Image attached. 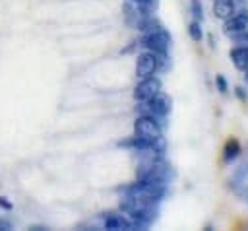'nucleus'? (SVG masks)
Returning a JSON list of instances; mask_svg holds the SVG:
<instances>
[{"label":"nucleus","mask_w":248,"mask_h":231,"mask_svg":"<svg viewBox=\"0 0 248 231\" xmlns=\"http://www.w3.org/2000/svg\"><path fill=\"white\" fill-rule=\"evenodd\" d=\"M169 111H170V101L163 93H157L155 97H151L147 101H140V105H138V115L153 116L161 124V128H165V116L169 115Z\"/></svg>","instance_id":"nucleus-1"},{"label":"nucleus","mask_w":248,"mask_h":231,"mask_svg":"<svg viewBox=\"0 0 248 231\" xmlns=\"http://www.w3.org/2000/svg\"><path fill=\"white\" fill-rule=\"evenodd\" d=\"M140 45H141L145 50L155 52V54L161 56V58H167V50H169V47H170V35H169L163 27H159V29H155V31L145 33V35L141 37Z\"/></svg>","instance_id":"nucleus-2"},{"label":"nucleus","mask_w":248,"mask_h":231,"mask_svg":"<svg viewBox=\"0 0 248 231\" xmlns=\"http://www.w3.org/2000/svg\"><path fill=\"white\" fill-rule=\"evenodd\" d=\"M167 58H161L157 56L155 52H149V50H143L141 54H138V60H136V76L141 80V78H147V76H153L159 68H163Z\"/></svg>","instance_id":"nucleus-3"},{"label":"nucleus","mask_w":248,"mask_h":231,"mask_svg":"<svg viewBox=\"0 0 248 231\" xmlns=\"http://www.w3.org/2000/svg\"><path fill=\"white\" fill-rule=\"evenodd\" d=\"M134 134L140 138H145V140H155V138L163 136V128L153 116L138 115V118L134 122Z\"/></svg>","instance_id":"nucleus-4"},{"label":"nucleus","mask_w":248,"mask_h":231,"mask_svg":"<svg viewBox=\"0 0 248 231\" xmlns=\"http://www.w3.org/2000/svg\"><path fill=\"white\" fill-rule=\"evenodd\" d=\"M157 93H161V80L155 78V76L141 78L140 83H138L136 89H134V97H136L138 101H147V99L155 97Z\"/></svg>","instance_id":"nucleus-5"},{"label":"nucleus","mask_w":248,"mask_h":231,"mask_svg":"<svg viewBox=\"0 0 248 231\" xmlns=\"http://www.w3.org/2000/svg\"><path fill=\"white\" fill-rule=\"evenodd\" d=\"M244 29H248V10L246 8H238L225 19V33L231 35V33L244 31Z\"/></svg>","instance_id":"nucleus-6"},{"label":"nucleus","mask_w":248,"mask_h":231,"mask_svg":"<svg viewBox=\"0 0 248 231\" xmlns=\"http://www.w3.org/2000/svg\"><path fill=\"white\" fill-rule=\"evenodd\" d=\"M103 227L110 229V231H122V229H132V223L126 217V214L122 212V214H108L103 221Z\"/></svg>","instance_id":"nucleus-7"},{"label":"nucleus","mask_w":248,"mask_h":231,"mask_svg":"<svg viewBox=\"0 0 248 231\" xmlns=\"http://www.w3.org/2000/svg\"><path fill=\"white\" fill-rule=\"evenodd\" d=\"M234 10H238V8L232 0H215V4H213V14L219 19H227Z\"/></svg>","instance_id":"nucleus-8"},{"label":"nucleus","mask_w":248,"mask_h":231,"mask_svg":"<svg viewBox=\"0 0 248 231\" xmlns=\"http://www.w3.org/2000/svg\"><path fill=\"white\" fill-rule=\"evenodd\" d=\"M231 60L238 70H248V47H234L231 50Z\"/></svg>","instance_id":"nucleus-9"},{"label":"nucleus","mask_w":248,"mask_h":231,"mask_svg":"<svg viewBox=\"0 0 248 231\" xmlns=\"http://www.w3.org/2000/svg\"><path fill=\"white\" fill-rule=\"evenodd\" d=\"M238 153H240V146H238V142L236 140H229L227 142V146H225V161L229 163V161H232V159H236L238 157Z\"/></svg>","instance_id":"nucleus-10"},{"label":"nucleus","mask_w":248,"mask_h":231,"mask_svg":"<svg viewBox=\"0 0 248 231\" xmlns=\"http://www.w3.org/2000/svg\"><path fill=\"white\" fill-rule=\"evenodd\" d=\"M188 33H190V39L192 41H196V43H200L202 41V37H203V33H202V25H200V21H192L190 25H188Z\"/></svg>","instance_id":"nucleus-11"},{"label":"nucleus","mask_w":248,"mask_h":231,"mask_svg":"<svg viewBox=\"0 0 248 231\" xmlns=\"http://www.w3.org/2000/svg\"><path fill=\"white\" fill-rule=\"evenodd\" d=\"M231 39H232V43H234L236 47H248V29L231 33Z\"/></svg>","instance_id":"nucleus-12"},{"label":"nucleus","mask_w":248,"mask_h":231,"mask_svg":"<svg viewBox=\"0 0 248 231\" xmlns=\"http://www.w3.org/2000/svg\"><path fill=\"white\" fill-rule=\"evenodd\" d=\"M192 16H194L196 21H202V19H203V12H202L200 0H192Z\"/></svg>","instance_id":"nucleus-13"},{"label":"nucleus","mask_w":248,"mask_h":231,"mask_svg":"<svg viewBox=\"0 0 248 231\" xmlns=\"http://www.w3.org/2000/svg\"><path fill=\"white\" fill-rule=\"evenodd\" d=\"M215 83H217V89L221 93H227L229 91V83H227V80L223 76H215Z\"/></svg>","instance_id":"nucleus-14"},{"label":"nucleus","mask_w":248,"mask_h":231,"mask_svg":"<svg viewBox=\"0 0 248 231\" xmlns=\"http://www.w3.org/2000/svg\"><path fill=\"white\" fill-rule=\"evenodd\" d=\"M0 208H2V210H6V212H10L14 206H12V202H10L6 196H0Z\"/></svg>","instance_id":"nucleus-15"},{"label":"nucleus","mask_w":248,"mask_h":231,"mask_svg":"<svg viewBox=\"0 0 248 231\" xmlns=\"http://www.w3.org/2000/svg\"><path fill=\"white\" fill-rule=\"evenodd\" d=\"M130 2H134V4H138V6H141V8H151L157 0H130Z\"/></svg>","instance_id":"nucleus-16"},{"label":"nucleus","mask_w":248,"mask_h":231,"mask_svg":"<svg viewBox=\"0 0 248 231\" xmlns=\"http://www.w3.org/2000/svg\"><path fill=\"white\" fill-rule=\"evenodd\" d=\"M236 97H238L240 101H246V93H244L242 87H236Z\"/></svg>","instance_id":"nucleus-17"},{"label":"nucleus","mask_w":248,"mask_h":231,"mask_svg":"<svg viewBox=\"0 0 248 231\" xmlns=\"http://www.w3.org/2000/svg\"><path fill=\"white\" fill-rule=\"evenodd\" d=\"M236 4V8H240V4H244V0H232Z\"/></svg>","instance_id":"nucleus-18"}]
</instances>
